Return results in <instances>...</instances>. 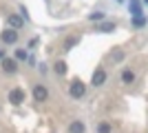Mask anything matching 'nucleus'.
<instances>
[{"label":"nucleus","mask_w":148,"mask_h":133,"mask_svg":"<svg viewBox=\"0 0 148 133\" xmlns=\"http://www.w3.org/2000/svg\"><path fill=\"white\" fill-rule=\"evenodd\" d=\"M133 25L135 27H144L146 25V18H144V16H135V18H133Z\"/></svg>","instance_id":"nucleus-15"},{"label":"nucleus","mask_w":148,"mask_h":133,"mask_svg":"<svg viewBox=\"0 0 148 133\" xmlns=\"http://www.w3.org/2000/svg\"><path fill=\"white\" fill-rule=\"evenodd\" d=\"M99 31H102V33L115 31V22H102V25H99Z\"/></svg>","instance_id":"nucleus-12"},{"label":"nucleus","mask_w":148,"mask_h":133,"mask_svg":"<svg viewBox=\"0 0 148 133\" xmlns=\"http://www.w3.org/2000/svg\"><path fill=\"white\" fill-rule=\"evenodd\" d=\"M0 38H2V42H5V44H16V42H18V31L9 27V29H5V31H2V36H0Z\"/></svg>","instance_id":"nucleus-4"},{"label":"nucleus","mask_w":148,"mask_h":133,"mask_svg":"<svg viewBox=\"0 0 148 133\" xmlns=\"http://www.w3.org/2000/svg\"><path fill=\"white\" fill-rule=\"evenodd\" d=\"M69 93H71V98H82V95L86 93V87H84V82H82V80H77V78H75L73 82H71V87H69Z\"/></svg>","instance_id":"nucleus-1"},{"label":"nucleus","mask_w":148,"mask_h":133,"mask_svg":"<svg viewBox=\"0 0 148 133\" xmlns=\"http://www.w3.org/2000/svg\"><path fill=\"white\" fill-rule=\"evenodd\" d=\"M84 131H86V127H84V122H82V120L71 122V127H69V133H84Z\"/></svg>","instance_id":"nucleus-8"},{"label":"nucleus","mask_w":148,"mask_h":133,"mask_svg":"<svg viewBox=\"0 0 148 133\" xmlns=\"http://www.w3.org/2000/svg\"><path fill=\"white\" fill-rule=\"evenodd\" d=\"M2 58H5V51H2V49H0V60H2Z\"/></svg>","instance_id":"nucleus-18"},{"label":"nucleus","mask_w":148,"mask_h":133,"mask_svg":"<svg viewBox=\"0 0 148 133\" xmlns=\"http://www.w3.org/2000/svg\"><path fill=\"white\" fill-rule=\"evenodd\" d=\"M16 60H29V53L25 49H16Z\"/></svg>","instance_id":"nucleus-14"},{"label":"nucleus","mask_w":148,"mask_h":133,"mask_svg":"<svg viewBox=\"0 0 148 133\" xmlns=\"http://www.w3.org/2000/svg\"><path fill=\"white\" fill-rule=\"evenodd\" d=\"M53 71H56L58 76H64V73H66V62H64V60H58V62L53 64Z\"/></svg>","instance_id":"nucleus-10"},{"label":"nucleus","mask_w":148,"mask_h":133,"mask_svg":"<svg viewBox=\"0 0 148 133\" xmlns=\"http://www.w3.org/2000/svg\"><path fill=\"white\" fill-rule=\"evenodd\" d=\"M47 98H49L47 87H44V84H36V87H33V100L36 102H44Z\"/></svg>","instance_id":"nucleus-5"},{"label":"nucleus","mask_w":148,"mask_h":133,"mask_svg":"<svg viewBox=\"0 0 148 133\" xmlns=\"http://www.w3.org/2000/svg\"><path fill=\"white\" fill-rule=\"evenodd\" d=\"M25 98H27V93H25V89H20V87H16V89H11V91H9V102H11V104H16V107H18V104H22V102H25Z\"/></svg>","instance_id":"nucleus-2"},{"label":"nucleus","mask_w":148,"mask_h":133,"mask_svg":"<svg viewBox=\"0 0 148 133\" xmlns=\"http://www.w3.org/2000/svg\"><path fill=\"white\" fill-rule=\"evenodd\" d=\"M7 22H9V27H11V29H16V31L25 25V20L20 18V16H16V13H13V16H9V18H7Z\"/></svg>","instance_id":"nucleus-7"},{"label":"nucleus","mask_w":148,"mask_h":133,"mask_svg":"<svg viewBox=\"0 0 148 133\" xmlns=\"http://www.w3.org/2000/svg\"><path fill=\"white\" fill-rule=\"evenodd\" d=\"M97 133H113L111 122H99V124H97Z\"/></svg>","instance_id":"nucleus-11"},{"label":"nucleus","mask_w":148,"mask_h":133,"mask_svg":"<svg viewBox=\"0 0 148 133\" xmlns=\"http://www.w3.org/2000/svg\"><path fill=\"white\" fill-rule=\"evenodd\" d=\"M144 2H146V5H148V0H144Z\"/></svg>","instance_id":"nucleus-19"},{"label":"nucleus","mask_w":148,"mask_h":133,"mask_svg":"<svg viewBox=\"0 0 148 133\" xmlns=\"http://www.w3.org/2000/svg\"><path fill=\"white\" fill-rule=\"evenodd\" d=\"M88 20H104V13H102V11H95V13L88 16Z\"/></svg>","instance_id":"nucleus-16"},{"label":"nucleus","mask_w":148,"mask_h":133,"mask_svg":"<svg viewBox=\"0 0 148 133\" xmlns=\"http://www.w3.org/2000/svg\"><path fill=\"white\" fill-rule=\"evenodd\" d=\"M130 9H133V16H142V7L137 0H130Z\"/></svg>","instance_id":"nucleus-13"},{"label":"nucleus","mask_w":148,"mask_h":133,"mask_svg":"<svg viewBox=\"0 0 148 133\" xmlns=\"http://www.w3.org/2000/svg\"><path fill=\"white\" fill-rule=\"evenodd\" d=\"M122 82H124V84H133V82H135V71L124 69V71H122Z\"/></svg>","instance_id":"nucleus-9"},{"label":"nucleus","mask_w":148,"mask_h":133,"mask_svg":"<svg viewBox=\"0 0 148 133\" xmlns=\"http://www.w3.org/2000/svg\"><path fill=\"white\" fill-rule=\"evenodd\" d=\"M91 82L95 84V87L104 84V82H106V71H104V69H95V71H93V78H91Z\"/></svg>","instance_id":"nucleus-6"},{"label":"nucleus","mask_w":148,"mask_h":133,"mask_svg":"<svg viewBox=\"0 0 148 133\" xmlns=\"http://www.w3.org/2000/svg\"><path fill=\"white\" fill-rule=\"evenodd\" d=\"M75 42H77V38H75V36H73V38H69V40H66V44H64V49H66V51H71V47H73Z\"/></svg>","instance_id":"nucleus-17"},{"label":"nucleus","mask_w":148,"mask_h":133,"mask_svg":"<svg viewBox=\"0 0 148 133\" xmlns=\"http://www.w3.org/2000/svg\"><path fill=\"white\" fill-rule=\"evenodd\" d=\"M0 67H2L5 73H16V71H18V62H16L13 58H7V56L0 60Z\"/></svg>","instance_id":"nucleus-3"},{"label":"nucleus","mask_w":148,"mask_h":133,"mask_svg":"<svg viewBox=\"0 0 148 133\" xmlns=\"http://www.w3.org/2000/svg\"><path fill=\"white\" fill-rule=\"evenodd\" d=\"M119 2H122V0H119Z\"/></svg>","instance_id":"nucleus-20"}]
</instances>
